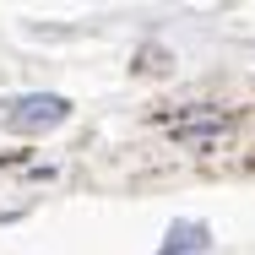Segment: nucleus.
<instances>
[{"label": "nucleus", "instance_id": "obj_1", "mask_svg": "<svg viewBox=\"0 0 255 255\" xmlns=\"http://www.w3.org/2000/svg\"><path fill=\"white\" fill-rule=\"evenodd\" d=\"M71 114V103L54 98V93H27V98H16L11 109H5V125L11 130H49V125H60Z\"/></svg>", "mask_w": 255, "mask_h": 255}, {"label": "nucleus", "instance_id": "obj_2", "mask_svg": "<svg viewBox=\"0 0 255 255\" xmlns=\"http://www.w3.org/2000/svg\"><path fill=\"white\" fill-rule=\"evenodd\" d=\"M185 250H206V228L201 223H174V228H168V245L157 255H185Z\"/></svg>", "mask_w": 255, "mask_h": 255}]
</instances>
